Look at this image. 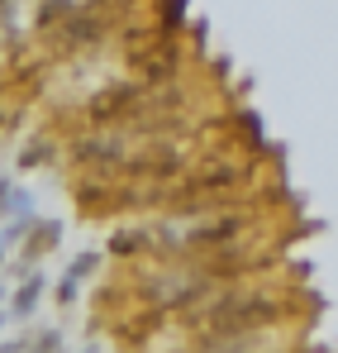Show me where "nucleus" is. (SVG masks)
<instances>
[{
	"instance_id": "nucleus-8",
	"label": "nucleus",
	"mask_w": 338,
	"mask_h": 353,
	"mask_svg": "<svg viewBox=\"0 0 338 353\" xmlns=\"http://www.w3.org/2000/svg\"><path fill=\"white\" fill-rule=\"evenodd\" d=\"M72 296H76V277L67 272V277H62V287H57V301H62V305H72Z\"/></svg>"
},
{
	"instance_id": "nucleus-6",
	"label": "nucleus",
	"mask_w": 338,
	"mask_h": 353,
	"mask_svg": "<svg viewBox=\"0 0 338 353\" xmlns=\"http://www.w3.org/2000/svg\"><path fill=\"white\" fill-rule=\"evenodd\" d=\"M48 158H53V148H48V143H34V148L24 153V168H43Z\"/></svg>"
},
{
	"instance_id": "nucleus-4",
	"label": "nucleus",
	"mask_w": 338,
	"mask_h": 353,
	"mask_svg": "<svg viewBox=\"0 0 338 353\" xmlns=\"http://www.w3.org/2000/svg\"><path fill=\"white\" fill-rule=\"evenodd\" d=\"M57 234H62V225H53V220H48V225L34 234V243H29V258H34V253H48V248L57 243Z\"/></svg>"
},
{
	"instance_id": "nucleus-3",
	"label": "nucleus",
	"mask_w": 338,
	"mask_h": 353,
	"mask_svg": "<svg viewBox=\"0 0 338 353\" xmlns=\"http://www.w3.org/2000/svg\"><path fill=\"white\" fill-rule=\"evenodd\" d=\"M143 239H148V234H138V230H124V234H114V239H110V253H114V258H119V253H138V248H143Z\"/></svg>"
},
{
	"instance_id": "nucleus-9",
	"label": "nucleus",
	"mask_w": 338,
	"mask_h": 353,
	"mask_svg": "<svg viewBox=\"0 0 338 353\" xmlns=\"http://www.w3.org/2000/svg\"><path fill=\"white\" fill-rule=\"evenodd\" d=\"M181 10H186V0H167V29L181 24Z\"/></svg>"
},
{
	"instance_id": "nucleus-5",
	"label": "nucleus",
	"mask_w": 338,
	"mask_h": 353,
	"mask_svg": "<svg viewBox=\"0 0 338 353\" xmlns=\"http://www.w3.org/2000/svg\"><path fill=\"white\" fill-rule=\"evenodd\" d=\"M67 14H72V0H43L39 24H57V19H67Z\"/></svg>"
},
{
	"instance_id": "nucleus-2",
	"label": "nucleus",
	"mask_w": 338,
	"mask_h": 353,
	"mask_svg": "<svg viewBox=\"0 0 338 353\" xmlns=\"http://www.w3.org/2000/svg\"><path fill=\"white\" fill-rule=\"evenodd\" d=\"M39 292H43V277H29L19 296H14V315H34V305H39Z\"/></svg>"
},
{
	"instance_id": "nucleus-7",
	"label": "nucleus",
	"mask_w": 338,
	"mask_h": 353,
	"mask_svg": "<svg viewBox=\"0 0 338 353\" xmlns=\"http://www.w3.org/2000/svg\"><path fill=\"white\" fill-rule=\"evenodd\" d=\"M67 272H72L76 282H81V277H91V272H96V253H81V258H76V263H72Z\"/></svg>"
},
{
	"instance_id": "nucleus-1",
	"label": "nucleus",
	"mask_w": 338,
	"mask_h": 353,
	"mask_svg": "<svg viewBox=\"0 0 338 353\" xmlns=\"http://www.w3.org/2000/svg\"><path fill=\"white\" fill-rule=\"evenodd\" d=\"M134 96H138L134 86H110V91H101V96L86 105V119H91V124H110V115H119V110L134 105Z\"/></svg>"
},
{
	"instance_id": "nucleus-10",
	"label": "nucleus",
	"mask_w": 338,
	"mask_h": 353,
	"mask_svg": "<svg viewBox=\"0 0 338 353\" xmlns=\"http://www.w3.org/2000/svg\"><path fill=\"white\" fill-rule=\"evenodd\" d=\"M5 196H10V181H0V201H5Z\"/></svg>"
}]
</instances>
